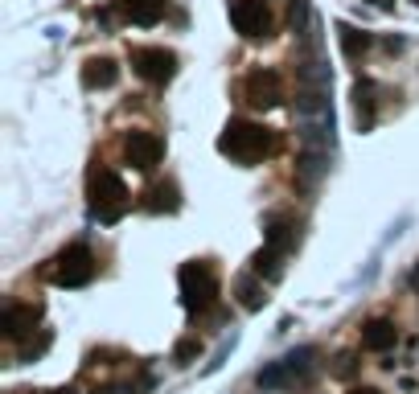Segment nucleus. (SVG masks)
<instances>
[{"instance_id": "nucleus-1", "label": "nucleus", "mask_w": 419, "mask_h": 394, "mask_svg": "<svg viewBox=\"0 0 419 394\" xmlns=\"http://www.w3.org/2000/svg\"><path fill=\"white\" fill-rule=\"evenodd\" d=\"M276 132L272 127H263V123H251V119H243V115H235L226 127H222V136H218V148L230 156V160H239V164H259V160H267L272 152H276Z\"/></svg>"}, {"instance_id": "nucleus-2", "label": "nucleus", "mask_w": 419, "mask_h": 394, "mask_svg": "<svg viewBox=\"0 0 419 394\" xmlns=\"http://www.w3.org/2000/svg\"><path fill=\"white\" fill-rule=\"evenodd\" d=\"M45 275H49L58 288H86L91 275H95V255H91V247H86V243L66 247V251L53 259V267H49Z\"/></svg>"}, {"instance_id": "nucleus-3", "label": "nucleus", "mask_w": 419, "mask_h": 394, "mask_svg": "<svg viewBox=\"0 0 419 394\" xmlns=\"http://www.w3.org/2000/svg\"><path fill=\"white\" fill-rule=\"evenodd\" d=\"M128 210V185L115 173H95L91 181V214L99 222H119Z\"/></svg>"}, {"instance_id": "nucleus-4", "label": "nucleus", "mask_w": 419, "mask_h": 394, "mask_svg": "<svg viewBox=\"0 0 419 394\" xmlns=\"http://www.w3.org/2000/svg\"><path fill=\"white\" fill-rule=\"evenodd\" d=\"M177 280H181V304H185V312H193V317H197V312H206V308H210V300L218 296V284H214L210 267H206V263H197V259H193V263H185Z\"/></svg>"}, {"instance_id": "nucleus-5", "label": "nucleus", "mask_w": 419, "mask_h": 394, "mask_svg": "<svg viewBox=\"0 0 419 394\" xmlns=\"http://www.w3.org/2000/svg\"><path fill=\"white\" fill-rule=\"evenodd\" d=\"M230 25H235V33L263 41V37H272L276 16H272V8L263 0H230Z\"/></svg>"}, {"instance_id": "nucleus-6", "label": "nucleus", "mask_w": 419, "mask_h": 394, "mask_svg": "<svg viewBox=\"0 0 419 394\" xmlns=\"http://www.w3.org/2000/svg\"><path fill=\"white\" fill-rule=\"evenodd\" d=\"M313 370V349H292L280 366H267L259 374V386L263 391H288L296 382H304V374Z\"/></svg>"}, {"instance_id": "nucleus-7", "label": "nucleus", "mask_w": 419, "mask_h": 394, "mask_svg": "<svg viewBox=\"0 0 419 394\" xmlns=\"http://www.w3.org/2000/svg\"><path fill=\"white\" fill-rule=\"evenodd\" d=\"M160 156H165V140L156 132H128L123 136V160L136 173H148L152 164H160Z\"/></svg>"}, {"instance_id": "nucleus-8", "label": "nucleus", "mask_w": 419, "mask_h": 394, "mask_svg": "<svg viewBox=\"0 0 419 394\" xmlns=\"http://www.w3.org/2000/svg\"><path fill=\"white\" fill-rule=\"evenodd\" d=\"M132 70H136L144 82L160 86V82H169V78L177 74V53H173V49H136V53H132Z\"/></svg>"}, {"instance_id": "nucleus-9", "label": "nucleus", "mask_w": 419, "mask_h": 394, "mask_svg": "<svg viewBox=\"0 0 419 394\" xmlns=\"http://www.w3.org/2000/svg\"><path fill=\"white\" fill-rule=\"evenodd\" d=\"M243 90H247V99H251V107H259V111H272V107H280V99H284V86H280V74L276 70H251L247 78H243Z\"/></svg>"}, {"instance_id": "nucleus-10", "label": "nucleus", "mask_w": 419, "mask_h": 394, "mask_svg": "<svg viewBox=\"0 0 419 394\" xmlns=\"http://www.w3.org/2000/svg\"><path fill=\"white\" fill-rule=\"evenodd\" d=\"M144 210H148V214H177V210H181V189H177L173 181L148 185V189H144Z\"/></svg>"}, {"instance_id": "nucleus-11", "label": "nucleus", "mask_w": 419, "mask_h": 394, "mask_svg": "<svg viewBox=\"0 0 419 394\" xmlns=\"http://www.w3.org/2000/svg\"><path fill=\"white\" fill-rule=\"evenodd\" d=\"M362 341H366V349H374V354H387V349H395V341H399V329H395L387 317H370V321L362 325Z\"/></svg>"}, {"instance_id": "nucleus-12", "label": "nucleus", "mask_w": 419, "mask_h": 394, "mask_svg": "<svg viewBox=\"0 0 419 394\" xmlns=\"http://www.w3.org/2000/svg\"><path fill=\"white\" fill-rule=\"evenodd\" d=\"M115 78H119V62H111V58H91L82 66V86H91V90H107Z\"/></svg>"}, {"instance_id": "nucleus-13", "label": "nucleus", "mask_w": 419, "mask_h": 394, "mask_svg": "<svg viewBox=\"0 0 419 394\" xmlns=\"http://www.w3.org/2000/svg\"><path fill=\"white\" fill-rule=\"evenodd\" d=\"M123 12H128V21H132V25L152 29V25L169 12V0H123Z\"/></svg>"}, {"instance_id": "nucleus-14", "label": "nucleus", "mask_w": 419, "mask_h": 394, "mask_svg": "<svg viewBox=\"0 0 419 394\" xmlns=\"http://www.w3.org/2000/svg\"><path fill=\"white\" fill-rule=\"evenodd\" d=\"M251 271H255V275H263V280H280V275H284V251H280V247H272V243H267V247H259V251L251 255Z\"/></svg>"}, {"instance_id": "nucleus-15", "label": "nucleus", "mask_w": 419, "mask_h": 394, "mask_svg": "<svg viewBox=\"0 0 419 394\" xmlns=\"http://www.w3.org/2000/svg\"><path fill=\"white\" fill-rule=\"evenodd\" d=\"M37 317H41V308H4V337L12 341V337H29L33 333V325H37Z\"/></svg>"}, {"instance_id": "nucleus-16", "label": "nucleus", "mask_w": 419, "mask_h": 394, "mask_svg": "<svg viewBox=\"0 0 419 394\" xmlns=\"http://www.w3.org/2000/svg\"><path fill=\"white\" fill-rule=\"evenodd\" d=\"M235 292H239V304H243L247 312H263V308H267V296H263V288H259V284H255L247 271L235 280Z\"/></svg>"}, {"instance_id": "nucleus-17", "label": "nucleus", "mask_w": 419, "mask_h": 394, "mask_svg": "<svg viewBox=\"0 0 419 394\" xmlns=\"http://www.w3.org/2000/svg\"><path fill=\"white\" fill-rule=\"evenodd\" d=\"M337 33H342V49H346L350 58H362V53L374 45V37H370L366 29H358V25H337Z\"/></svg>"}, {"instance_id": "nucleus-18", "label": "nucleus", "mask_w": 419, "mask_h": 394, "mask_svg": "<svg viewBox=\"0 0 419 394\" xmlns=\"http://www.w3.org/2000/svg\"><path fill=\"white\" fill-rule=\"evenodd\" d=\"M53 345V329H41V333H33L29 341H21V354H16V362L21 366H29V362H37L45 349Z\"/></svg>"}, {"instance_id": "nucleus-19", "label": "nucleus", "mask_w": 419, "mask_h": 394, "mask_svg": "<svg viewBox=\"0 0 419 394\" xmlns=\"http://www.w3.org/2000/svg\"><path fill=\"white\" fill-rule=\"evenodd\" d=\"M197 354H202V341H197V337H181V341L173 345V362H177V366H185V362H193Z\"/></svg>"}, {"instance_id": "nucleus-20", "label": "nucleus", "mask_w": 419, "mask_h": 394, "mask_svg": "<svg viewBox=\"0 0 419 394\" xmlns=\"http://www.w3.org/2000/svg\"><path fill=\"white\" fill-rule=\"evenodd\" d=\"M374 95H379V86H374L370 78H362V82L354 86V103H358L362 111H370V103H374Z\"/></svg>"}, {"instance_id": "nucleus-21", "label": "nucleus", "mask_w": 419, "mask_h": 394, "mask_svg": "<svg viewBox=\"0 0 419 394\" xmlns=\"http://www.w3.org/2000/svg\"><path fill=\"white\" fill-rule=\"evenodd\" d=\"M304 21H309V4L304 0H292V29L304 33Z\"/></svg>"}, {"instance_id": "nucleus-22", "label": "nucleus", "mask_w": 419, "mask_h": 394, "mask_svg": "<svg viewBox=\"0 0 419 394\" xmlns=\"http://www.w3.org/2000/svg\"><path fill=\"white\" fill-rule=\"evenodd\" d=\"M337 362H342V366H337V378H346V374H354V370H358V362H354V354H342Z\"/></svg>"}, {"instance_id": "nucleus-23", "label": "nucleus", "mask_w": 419, "mask_h": 394, "mask_svg": "<svg viewBox=\"0 0 419 394\" xmlns=\"http://www.w3.org/2000/svg\"><path fill=\"white\" fill-rule=\"evenodd\" d=\"M350 394H383V391H374V386H354Z\"/></svg>"}, {"instance_id": "nucleus-24", "label": "nucleus", "mask_w": 419, "mask_h": 394, "mask_svg": "<svg viewBox=\"0 0 419 394\" xmlns=\"http://www.w3.org/2000/svg\"><path fill=\"white\" fill-rule=\"evenodd\" d=\"M411 288H419V267L411 271Z\"/></svg>"}, {"instance_id": "nucleus-25", "label": "nucleus", "mask_w": 419, "mask_h": 394, "mask_svg": "<svg viewBox=\"0 0 419 394\" xmlns=\"http://www.w3.org/2000/svg\"><path fill=\"white\" fill-rule=\"evenodd\" d=\"M53 394H74V391H70V386H62V391H53Z\"/></svg>"}, {"instance_id": "nucleus-26", "label": "nucleus", "mask_w": 419, "mask_h": 394, "mask_svg": "<svg viewBox=\"0 0 419 394\" xmlns=\"http://www.w3.org/2000/svg\"><path fill=\"white\" fill-rule=\"evenodd\" d=\"M374 4H391V0H374Z\"/></svg>"}]
</instances>
